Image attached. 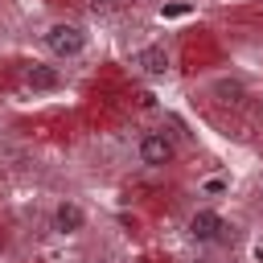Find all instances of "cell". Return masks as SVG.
Returning <instances> with one entry per match:
<instances>
[{"label":"cell","instance_id":"6da1fadb","mask_svg":"<svg viewBox=\"0 0 263 263\" xmlns=\"http://www.w3.org/2000/svg\"><path fill=\"white\" fill-rule=\"evenodd\" d=\"M41 49H45V58H49V62L70 66V62L86 58V49H90V29H86L82 21L53 16V21H45V25H41Z\"/></svg>","mask_w":263,"mask_h":263},{"label":"cell","instance_id":"7a4b0ae2","mask_svg":"<svg viewBox=\"0 0 263 263\" xmlns=\"http://www.w3.org/2000/svg\"><path fill=\"white\" fill-rule=\"evenodd\" d=\"M136 160L144 168H173L181 160V140L168 132V127H148L140 132L136 140Z\"/></svg>","mask_w":263,"mask_h":263},{"label":"cell","instance_id":"3957f363","mask_svg":"<svg viewBox=\"0 0 263 263\" xmlns=\"http://www.w3.org/2000/svg\"><path fill=\"white\" fill-rule=\"evenodd\" d=\"M90 230V210L78 197H58L49 205V234L53 238H78Z\"/></svg>","mask_w":263,"mask_h":263},{"label":"cell","instance_id":"277c9868","mask_svg":"<svg viewBox=\"0 0 263 263\" xmlns=\"http://www.w3.org/2000/svg\"><path fill=\"white\" fill-rule=\"evenodd\" d=\"M132 66H136L140 78H148V82H164V78L173 74V49H168L164 41H148V45L132 49Z\"/></svg>","mask_w":263,"mask_h":263},{"label":"cell","instance_id":"5b68a950","mask_svg":"<svg viewBox=\"0 0 263 263\" xmlns=\"http://www.w3.org/2000/svg\"><path fill=\"white\" fill-rule=\"evenodd\" d=\"M21 86L37 99V95H58L62 86H66V74H62V66H53L49 58L45 62H25L21 66Z\"/></svg>","mask_w":263,"mask_h":263},{"label":"cell","instance_id":"8992f818","mask_svg":"<svg viewBox=\"0 0 263 263\" xmlns=\"http://www.w3.org/2000/svg\"><path fill=\"white\" fill-rule=\"evenodd\" d=\"M226 230H230V222H226L218 210H193V214H189V222H185V234H189L193 242H201V247L222 242V238H226Z\"/></svg>","mask_w":263,"mask_h":263},{"label":"cell","instance_id":"52a82bcc","mask_svg":"<svg viewBox=\"0 0 263 263\" xmlns=\"http://www.w3.org/2000/svg\"><path fill=\"white\" fill-rule=\"evenodd\" d=\"M214 95H218L222 103H242V99H247V82H242V78H218V82H214Z\"/></svg>","mask_w":263,"mask_h":263},{"label":"cell","instance_id":"ba28073f","mask_svg":"<svg viewBox=\"0 0 263 263\" xmlns=\"http://www.w3.org/2000/svg\"><path fill=\"white\" fill-rule=\"evenodd\" d=\"M86 263H115V259H111V255H90Z\"/></svg>","mask_w":263,"mask_h":263},{"label":"cell","instance_id":"9c48e42d","mask_svg":"<svg viewBox=\"0 0 263 263\" xmlns=\"http://www.w3.org/2000/svg\"><path fill=\"white\" fill-rule=\"evenodd\" d=\"M193 263H218V259H214V255H197Z\"/></svg>","mask_w":263,"mask_h":263},{"label":"cell","instance_id":"30bf717a","mask_svg":"<svg viewBox=\"0 0 263 263\" xmlns=\"http://www.w3.org/2000/svg\"><path fill=\"white\" fill-rule=\"evenodd\" d=\"M255 193H259V201H263V173H259V181H255Z\"/></svg>","mask_w":263,"mask_h":263},{"label":"cell","instance_id":"8fae6325","mask_svg":"<svg viewBox=\"0 0 263 263\" xmlns=\"http://www.w3.org/2000/svg\"><path fill=\"white\" fill-rule=\"evenodd\" d=\"M218 263H222V259H218Z\"/></svg>","mask_w":263,"mask_h":263}]
</instances>
